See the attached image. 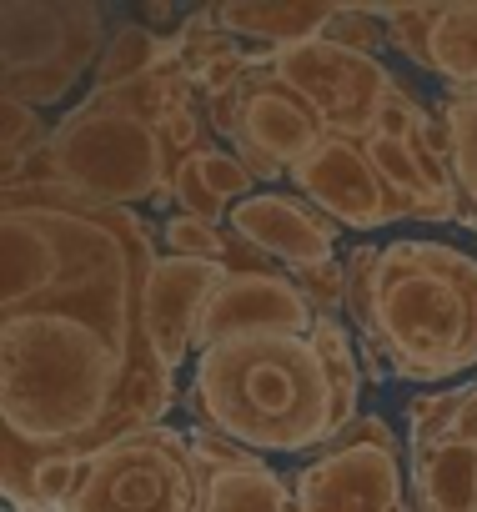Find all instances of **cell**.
I'll return each instance as SVG.
<instances>
[{"mask_svg": "<svg viewBox=\"0 0 477 512\" xmlns=\"http://www.w3.org/2000/svg\"><path fill=\"white\" fill-rule=\"evenodd\" d=\"M382 21H387V41L427 71L432 61V26H437V0H422V6H382Z\"/></svg>", "mask_w": 477, "mask_h": 512, "instance_id": "d6986e66", "label": "cell"}, {"mask_svg": "<svg viewBox=\"0 0 477 512\" xmlns=\"http://www.w3.org/2000/svg\"><path fill=\"white\" fill-rule=\"evenodd\" d=\"M347 317L392 377H462L477 367V256L422 236L352 246Z\"/></svg>", "mask_w": 477, "mask_h": 512, "instance_id": "277c9868", "label": "cell"}, {"mask_svg": "<svg viewBox=\"0 0 477 512\" xmlns=\"http://www.w3.org/2000/svg\"><path fill=\"white\" fill-rule=\"evenodd\" d=\"M442 126H447V166L462 196V226L477 231V91H447L442 101Z\"/></svg>", "mask_w": 477, "mask_h": 512, "instance_id": "e0dca14e", "label": "cell"}, {"mask_svg": "<svg viewBox=\"0 0 477 512\" xmlns=\"http://www.w3.org/2000/svg\"><path fill=\"white\" fill-rule=\"evenodd\" d=\"M51 141V126L41 121V111L21 106V101H6L0 111V156H6V181H16L26 171L31 156H41Z\"/></svg>", "mask_w": 477, "mask_h": 512, "instance_id": "ac0fdd59", "label": "cell"}, {"mask_svg": "<svg viewBox=\"0 0 477 512\" xmlns=\"http://www.w3.org/2000/svg\"><path fill=\"white\" fill-rule=\"evenodd\" d=\"M196 171H201V181L211 186V196H216V201H226V206L257 196V176L247 171V161L236 156V151L211 146V151H201V156H196Z\"/></svg>", "mask_w": 477, "mask_h": 512, "instance_id": "ffe728a7", "label": "cell"}, {"mask_svg": "<svg viewBox=\"0 0 477 512\" xmlns=\"http://www.w3.org/2000/svg\"><path fill=\"white\" fill-rule=\"evenodd\" d=\"M0 412L6 442L91 457L126 437V392L166 367L146 337L161 262L151 221L66 186H11L0 211Z\"/></svg>", "mask_w": 477, "mask_h": 512, "instance_id": "6da1fadb", "label": "cell"}, {"mask_svg": "<svg viewBox=\"0 0 477 512\" xmlns=\"http://www.w3.org/2000/svg\"><path fill=\"white\" fill-rule=\"evenodd\" d=\"M206 472L186 432L151 427L81 457L76 492L61 512H201Z\"/></svg>", "mask_w": 477, "mask_h": 512, "instance_id": "8992f818", "label": "cell"}, {"mask_svg": "<svg viewBox=\"0 0 477 512\" xmlns=\"http://www.w3.org/2000/svg\"><path fill=\"white\" fill-rule=\"evenodd\" d=\"M211 16L236 41L287 51L302 41H322L337 6L332 0H221V6H211Z\"/></svg>", "mask_w": 477, "mask_h": 512, "instance_id": "5bb4252c", "label": "cell"}, {"mask_svg": "<svg viewBox=\"0 0 477 512\" xmlns=\"http://www.w3.org/2000/svg\"><path fill=\"white\" fill-rule=\"evenodd\" d=\"M437 407L447 412V422H457L472 442H477V382L457 387V392H437ZM477 512V507H472Z\"/></svg>", "mask_w": 477, "mask_h": 512, "instance_id": "603a6c76", "label": "cell"}, {"mask_svg": "<svg viewBox=\"0 0 477 512\" xmlns=\"http://www.w3.org/2000/svg\"><path fill=\"white\" fill-rule=\"evenodd\" d=\"M362 397V357L337 317H317L312 332L236 337L206 347L191 372L186 407L206 432L247 452H322Z\"/></svg>", "mask_w": 477, "mask_h": 512, "instance_id": "7a4b0ae2", "label": "cell"}, {"mask_svg": "<svg viewBox=\"0 0 477 512\" xmlns=\"http://www.w3.org/2000/svg\"><path fill=\"white\" fill-rule=\"evenodd\" d=\"M287 176L302 191V201H312L342 231H382L392 221H407L402 196L382 181V171L372 166L367 146L352 141V136L317 141Z\"/></svg>", "mask_w": 477, "mask_h": 512, "instance_id": "30bf717a", "label": "cell"}, {"mask_svg": "<svg viewBox=\"0 0 477 512\" xmlns=\"http://www.w3.org/2000/svg\"><path fill=\"white\" fill-rule=\"evenodd\" d=\"M116 26L96 0H6L0 6V81L6 101L61 106L101 71Z\"/></svg>", "mask_w": 477, "mask_h": 512, "instance_id": "5b68a950", "label": "cell"}, {"mask_svg": "<svg viewBox=\"0 0 477 512\" xmlns=\"http://www.w3.org/2000/svg\"><path fill=\"white\" fill-rule=\"evenodd\" d=\"M211 151L206 101L181 61L126 81L96 86L56 126L41 156L11 186H66L101 206H171L176 176L191 156Z\"/></svg>", "mask_w": 477, "mask_h": 512, "instance_id": "3957f363", "label": "cell"}, {"mask_svg": "<svg viewBox=\"0 0 477 512\" xmlns=\"http://www.w3.org/2000/svg\"><path fill=\"white\" fill-rule=\"evenodd\" d=\"M231 277V267L221 262H191V256H166L151 272V287H146V337H151V352L176 372L191 352H196V327H201V312L206 302L216 297V287Z\"/></svg>", "mask_w": 477, "mask_h": 512, "instance_id": "4fadbf2b", "label": "cell"}, {"mask_svg": "<svg viewBox=\"0 0 477 512\" xmlns=\"http://www.w3.org/2000/svg\"><path fill=\"white\" fill-rule=\"evenodd\" d=\"M297 512H407V462L387 417L357 412L292 477Z\"/></svg>", "mask_w": 477, "mask_h": 512, "instance_id": "52a82bcc", "label": "cell"}, {"mask_svg": "<svg viewBox=\"0 0 477 512\" xmlns=\"http://www.w3.org/2000/svg\"><path fill=\"white\" fill-rule=\"evenodd\" d=\"M317 141H327L322 116L272 66H252L236 86V126H231V151L247 161V171L257 181H277Z\"/></svg>", "mask_w": 477, "mask_h": 512, "instance_id": "9c48e42d", "label": "cell"}, {"mask_svg": "<svg viewBox=\"0 0 477 512\" xmlns=\"http://www.w3.org/2000/svg\"><path fill=\"white\" fill-rule=\"evenodd\" d=\"M297 287L307 292V302L317 307V317H337L347 307V262H327V267L297 272Z\"/></svg>", "mask_w": 477, "mask_h": 512, "instance_id": "7402d4cb", "label": "cell"}, {"mask_svg": "<svg viewBox=\"0 0 477 512\" xmlns=\"http://www.w3.org/2000/svg\"><path fill=\"white\" fill-rule=\"evenodd\" d=\"M427 71L442 76L452 91H477V0H462V6H442L437 0Z\"/></svg>", "mask_w": 477, "mask_h": 512, "instance_id": "2e32d148", "label": "cell"}, {"mask_svg": "<svg viewBox=\"0 0 477 512\" xmlns=\"http://www.w3.org/2000/svg\"><path fill=\"white\" fill-rule=\"evenodd\" d=\"M312 327H317V307L307 302V292L297 287L292 272H277V267L272 272H231L201 312L196 357L206 347H221L236 337H272V332L302 337Z\"/></svg>", "mask_w": 477, "mask_h": 512, "instance_id": "8fae6325", "label": "cell"}, {"mask_svg": "<svg viewBox=\"0 0 477 512\" xmlns=\"http://www.w3.org/2000/svg\"><path fill=\"white\" fill-rule=\"evenodd\" d=\"M272 71L322 116L327 136H352V141H367L377 116L387 111V101L402 91L377 56L347 51L327 36L277 51Z\"/></svg>", "mask_w": 477, "mask_h": 512, "instance_id": "ba28073f", "label": "cell"}, {"mask_svg": "<svg viewBox=\"0 0 477 512\" xmlns=\"http://www.w3.org/2000/svg\"><path fill=\"white\" fill-rule=\"evenodd\" d=\"M136 26H146V31H156V36H176V31H181V26H176V6H166V0H146Z\"/></svg>", "mask_w": 477, "mask_h": 512, "instance_id": "cb8c5ba5", "label": "cell"}, {"mask_svg": "<svg viewBox=\"0 0 477 512\" xmlns=\"http://www.w3.org/2000/svg\"><path fill=\"white\" fill-rule=\"evenodd\" d=\"M226 231L242 236L247 246H257L267 262L287 267L292 277L337 262V241H342V226L332 216H322L312 201L287 196L277 186L236 201L231 216H226Z\"/></svg>", "mask_w": 477, "mask_h": 512, "instance_id": "7c38bea8", "label": "cell"}, {"mask_svg": "<svg viewBox=\"0 0 477 512\" xmlns=\"http://www.w3.org/2000/svg\"><path fill=\"white\" fill-rule=\"evenodd\" d=\"M201 512H297L292 477L272 472V462L252 457L242 467L206 472V507Z\"/></svg>", "mask_w": 477, "mask_h": 512, "instance_id": "9a60e30c", "label": "cell"}, {"mask_svg": "<svg viewBox=\"0 0 477 512\" xmlns=\"http://www.w3.org/2000/svg\"><path fill=\"white\" fill-rule=\"evenodd\" d=\"M327 41H337L347 51H362V56H377L382 46H392L382 6H337V16L327 26Z\"/></svg>", "mask_w": 477, "mask_h": 512, "instance_id": "44dd1931", "label": "cell"}]
</instances>
